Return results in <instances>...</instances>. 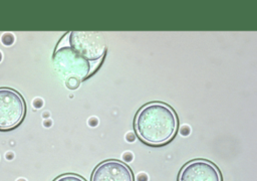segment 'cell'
<instances>
[{"label":"cell","mask_w":257,"mask_h":181,"mask_svg":"<svg viewBox=\"0 0 257 181\" xmlns=\"http://www.w3.org/2000/svg\"><path fill=\"white\" fill-rule=\"evenodd\" d=\"M106 51L102 34L69 31L57 43L52 55L55 69L66 79L79 81L90 76L100 65Z\"/></svg>","instance_id":"obj_1"},{"label":"cell","mask_w":257,"mask_h":181,"mask_svg":"<svg viewBox=\"0 0 257 181\" xmlns=\"http://www.w3.org/2000/svg\"><path fill=\"white\" fill-rule=\"evenodd\" d=\"M178 129V117L167 104L152 102L143 106L135 118L138 137L149 145L159 146L171 141Z\"/></svg>","instance_id":"obj_2"},{"label":"cell","mask_w":257,"mask_h":181,"mask_svg":"<svg viewBox=\"0 0 257 181\" xmlns=\"http://www.w3.org/2000/svg\"><path fill=\"white\" fill-rule=\"evenodd\" d=\"M25 102L22 96L9 87H0V130H10L23 120Z\"/></svg>","instance_id":"obj_3"},{"label":"cell","mask_w":257,"mask_h":181,"mask_svg":"<svg viewBox=\"0 0 257 181\" xmlns=\"http://www.w3.org/2000/svg\"><path fill=\"white\" fill-rule=\"evenodd\" d=\"M178 181H222L219 169L207 160H193L180 171Z\"/></svg>","instance_id":"obj_4"},{"label":"cell","mask_w":257,"mask_h":181,"mask_svg":"<svg viewBox=\"0 0 257 181\" xmlns=\"http://www.w3.org/2000/svg\"><path fill=\"white\" fill-rule=\"evenodd\" d=\"M90 181H134V174L123 162L106 160L94 168Z\"/></svg>","instance_id":"obj_5"},{"label":"cell","mask_w":257,"mask_h":181,"mask_svg":"<svg viewBox=\"0 0 257 181\" xmlns=\"http://www.w3.org/2000/svg\"><path fill=\"white\" fill-rule=\"evenodd\" d=\"M53 181H86V180L79 175H76L73 173H67V174L60 175Z\"/></svg>","instance_id":"obj_6"},{"label":"cell","mask_w":257,"mask_h":181,"mask_svg":"<svg viewBox=\"0 0 257 181\" xmlns=\"http://www.w3.org/2000/svg\"><path fill=\"white\" fill-rule=\"evenodd\" d=\"M78 83H79V80H77L75 78H68L67 79V86H69L71 88L76 87L78 85Z\"/></svg>","instance_id":"obj_7"},{"label":"cell","mask_w":257,"mask_h":181,"mask_svg":"<svg viewBox=\"0 0 257 181\" xmlns=\"http://www.w3.org/2000/svg\"><path fill=\"white\" fill-rule=\"evenodd\" d=\"M2 41H3L4 43H6L7 45H9V44L13 41V37H12L11 35H4V36L2 37Z\"/></svg>","instance_id":"obj_8"},{"label":"cell","mask_w":257,"mask_h":181,"mask_svg":"<svg viewBox=\"0 0 257 181\" xmlns=\"http://www.w3.org/2000/svg\"><path fill=\"white\" fill-rule=\"evenodd\" d=\"M181 133H182V135H188V134L190 133V128H189L188 126H184V127H182V129H181Z\"/></svg>","instance_id":"obj_9"},{"label":"cell","mask_w":257,"mask_h":181,"mask_svg":"<svg viewBox=\"0 0 257 181\" xmlns=\"http://www.w3.org/2000/svg\"><path fill=\"white\" fill-rule=\"evenodd\" d=\"M0 59H1V53H0Z\"/></svg>","instance_id":"obj_10"}]
</instances>
